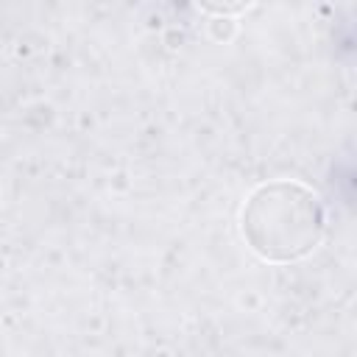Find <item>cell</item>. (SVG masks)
<instances>
[{"label":"cell","instance_id":"1","mask_svg":"<svg viewBox=\"0 0 357 357\" xmlns=\"http://www.w3.org/2000/svg\"><path fill=\"white\" fill-rule=\"evenodd\" d=\"M240 231L265 262H296L318 248L326 231L321 198L290 178L259 184L243 204Z\"/></svg>","mask_w":357,"mask_h":357},{"label":"cell","instance_id":"2","mask_svg":"<svg viewBox=\"0 0 357 357\" xmlns=\"http://www.w3.org/2000/svg\"><path fill=\"white\" fill-rule=\"evenodd\" d=\"M198 8L206 14H215V17H231V14L251 8V3H198Z\"/></svg>","mask_w":357,"mask_h":357},{"label":"cell","instance_id":"3","mask_svg":"<svg viewBox=\"0 0 357 357\" xmlns=\"http://www.w3.org/2000/svg\"><path fill=\"white\" fill-rule=\"evenodd\" d=\"M209 28H212V36L215 39H231V33H234V22L229 17H215Z\"/></svg>","mask_w":357,"mask_h":357}]
</instances>
